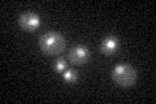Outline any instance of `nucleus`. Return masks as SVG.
Instances as JSON below:
<instances>
[{"label": "nucleus", "instance_id": "obj_1", "mask_svg": "<svg viewBox=\"0 0 156 104\" xmlns=\"http://www.w3.org/2000/svg\"><path fill=\"white\" fill-rule=\"evenodd\" d=\"M66 47L65 38L57 31H47L39 38V48L47 56H56Z\"/></svg>", "mask_w": 156, "mask_h": 104}, {"label": "nucleus", "instance_id": "obj_2", "mask_svg": "<svg viewBox=\"0 0 156 104\" xmlns=\"http://www.w3.org/2000/svg\"><path fill=\"white\" fill-rule=\"evenodd\" d=\"M111 77L116 85L121 87H130L136 82L138 74L135 69L129 64H119L111 72Z\"/></svg>", "mask_w": 156, "mask_h": 104}, {"label": "nucleus", "instance_id": "obj_3", "mask_svg": "<svg viewBox=\"0 0 156 104\" xmlns=\"http://www.w3.org/2000/svg\"><path fill=\"white\" fill-rule=\"evenodd\" d=\"M89 59H90V51L85 46H76L70 48V51L68 52V60L73 65H82V64L89 61Z\"/></svg>", "mask_w": 156, "mask_h": 104}, {"label": "nucleus", "instance_id": "obj_4", "mask_svg": "<svg viewBox=\"0 0 156 104\" xmlns=\"http://www.w3.org/2000/svg\"><path fill=\"white\" fill-rule=\"evenodd\" d=\"M18 25L25 31H34L41 26V17L33 12L22 13L18 18Z\"/></svg>", "mask_w": 156, "mask_h": 104}, {"label": "nucleus", "instance_id": "obj_5", "mask_svg": "<svg viewBox=\"0 0 156 104\" xmlns=\"http://www.w3.org/2000/svg\"><path fill=\"white\" fill-rule=\"evenodd\" d=\"M119 43H120L119 39H117L116 37H113V35L105 37L103 41H101L99 49H100V52L105 56L113 55V53L117 51V48H119Z\"/></svg>", "mask_w": 156, "mask_h": 104}, {"label": "nucleus", "instance_id": "obj_6", "mask_svg": "<svg viewBox=\"0 0 156 104\" xmlns=\"http://www.w3.org/2000/svg\"><path fill=\"white\" fill-rule=\"evenodd\" d=\"M62 77H64V80L68 83H74L78 80V74L76 70H73V69H65V70L62 72Z\"/></svg>", "mask_w": 156, "mask_h": 104}, {"label": "nucleus", "instance_id": "obj_7", "mask_svg": "<svg viewBox=\"0 0 156 104\" xmlns=\"http://www.w3.org/2000/svg\"><path fill=\"white\" fill-rule=\"evenodd\" d=\"M53 69H55L57 73L64 72L66 69V60H65V59H62V57L56 59V60L53 61Z\"/></svg>", "mask_w": 156, "mask_h": 104}]
</instances>
